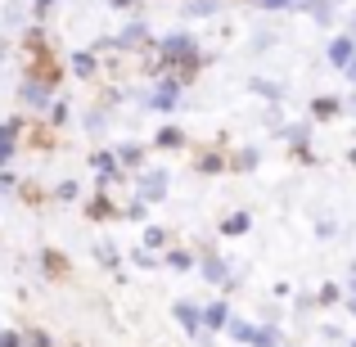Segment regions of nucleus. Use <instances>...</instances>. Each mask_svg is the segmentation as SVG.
I'll list each match as a JSON object with an SVG mask.
<instances>
[{
  "label": "nucleus",
  "instance_id": "obj_13",
  "mask_svg": "<svg viewBox=\"0 0 356 347\" xmlns=\"http://www.w3.org/2000/svg\"><path fill=\"white\" fill-rule=\"evenodd\" d=\"M108 9H136V0H104Z\"/></svg>",
  "mask_w": 356,
  "mask_h": 347
},
{
  "label": "nucleus",
  "instance_id": "obj_5",
  "mask_svg": "<svg viewBox=\"0 0 356 347\" xmlns=\"http://www.w3.org/2000/svg\"><path fill=\"white\" fill-rule=\"evenodd\" d=\"M339 108H343L339 99H330V95H325V99H316V104H312V113H316V118H339Z\"/></svg>",
  "mask_w": 356,
  "mask_h": 347
},
{
  "label": "nucleus",
  "instance_id": "obj_14",
  "mask_svg": "<svg viewBox=\"0 0 356 347\" xmlns=\"http://www.w3.org/2000/svg\"><path fill=\"white\" fill-rule=\"evenodd\" d=\"M348 36H352V41H356V14L348 18Z\"/></svg>",
  "mask_w": 356,
  "mask_h": 347
},
{
  "label": "nucleus",
  "instance_id": "obj_1",
  "mask_svg": "<svg viewBox=\"0 0 356 347\" xmlns=\"http://www.w3.org/2000/svg\"><path fill=\"white\" fill-rule=\"evenodd\" d=\"M325 54H330V63H334V68H348V63L356 59V41H352L348 32H343V36H334V41L325 45Z\"/></svg>",
  "mask_w": 356,
  "mask_h": 347
},
{
  "label": "nucleus",
  "instance_id": "obj_6",
  "mask_svg": "<svg viewBox=\"0 0 356 347\" xmlns=\"http://www.w3.org/2000/svg\"><path fill=\"white\" fill-rule=\"evenodd\" d=\"M221 9V0H190V14L194 18H212Z\"/></svg>",
  "mask_w": 356,
  "mask_h": 347
},
{
  "label": "nucleus",
  "instance_id": "obj_3",
  "mask_svg": "<svg viewBox=\"0 0 356 347\" xmlns=\"http://www.w3.org/2000/svg\"><path fill=\"white\" fill-rule=\"evenodd\" d=\"M68 68L77 72V77H95V54H90V50H77L68 59Z\"/></svg>",
  "mask_w": 356,
  "mask_h": 347
},
{
  "label": "nucleus",
  "instance_id": "obj_8",
  "mask_svg": "<svg viewBox=\"0 0 356 347\" xmlns=\"http://www.w3.org/2000/svg\"><path fill=\"white\" fill-rule=\"evenodd\" d=\"M252 5H257V9H266V14H280V9L289 14V9H293V0H252Z\"/></svg>",
  "mask_w": 356,
  "mask_h": 347
},
{
  "label": "nucleus",
  "instance_id": "obj_7",
  "mask_svg": "<svg viewBox=\"0 0 356 347\" xmlns=\"http://www.w3.org/2000/svg\"><path fill=\"white\" fill-rule=\"evenodd\" d=\"M248 226H252V221H248V212H235V217H226V226H221V230H226V234H243Z\"/></svg>",
  "mask_w": 356,
  "mask_h": 347
},
{
  "label": "nucleus",
  "instance_id": "obj_11",
  "mask_svg": "<svg viewBox=\"0 0 356 347\" xmlns=\"http://www.w3.org/2000/svg\"><path fill=\"white\" fill-rule=\"evenodd\" d=\"M118 158H122L127 167H136V163H140V149H136V145H122V149H118Z\"/></svg>",
  "mask_w": 356,
  "mask_h": 347
},
{
  "label": "nucleus",
  "instance_id": "obj_4",
  "mask_svg": "<svg viewBox=\"0 0 356 347\" xmlns=\"http://www.w3.org/2000/svg\"><path fill=\"white\" fill-rule=\"evenodd\" d=\"M163 185H167L163 172H149L145 181H140V190H145V199H163Z\"/></svg>",
  "mask_w": 356,
  "mask_h": 347
},
{
  "label": "nucleus",
  "instance_id": "obj_15",
  "mask_svg": "<svg viewBox=\"0 0 356 347\" xmlns=\"http://www.w3.org/2000/svg\"><path fill=\"white\" fill-rule=\"evenodd\" d=\"M343 72H348V81H356V59L348 63V68H343Z\"/></svg>",
  "mask_w": 356,
  "mask_h": 347
},
{
  "label": "nucleus",
  "instance_id": "obj_2",
  "mask_svg": "<svg viewBox=\"0 0 356 347\" xmlns=\"http://www.w3.org/2000/svg\"><path fill=\"white\" fill-rule=\"evenodd\" d=\"M118 45H122V50H145V45H149V27L145 23H127L122 36H118Z\"/></svg>",
  "mask_w": 356,
  "mask_h": 347
},
{
  "label": "nucleus",
  "instance_id": "obj_16",
  "mask_svg": "<svg viewBox=\"0 0 356 347\" xmlns=\"http://www.w3.org/2000/svg\"><path fill=\"white\" fill-rule=\"evenodd\" d=\"M248 5H252V0H248Z\"/></svg>",
  "mask_w": 356,
  "mask_h": 347
},
{
  "label": "nucleus",
  "instance_id": "obj_12",
  "mask_svg": "<svg viewBox=\"0 0 356 347\" xmlns=\"http://www.w3.org/2000/svg\"><path fill=\"white\" fill-rule=\"evenodd\" d=\"M167 261H172L176 271H185V266H190V252H181V248H176V252H167Z\"/></svg>",
  "mask_w": 356,
  "mask_h": 347
},
{
  "label": "nucleus",
  "instance_id": "obj_10",
  "mask_svg": "<svg viewBox=\"0 0 356 347\" xmlns=\"http://www.w3.org/2000/svg\"><path fill=\"white\" fill-rule=\"evenodd\" d=\"M59 0H32V18H50Z\"/></svg>",
  "mask_w": 356,
  "mask_h": 347
},
{
  "label": "nucleus",
  "instance_id": "obj_9",
  "mask_svg": "<svg viewBox=\"0 0 356 347\" xmlns=\"http://www.w3.org/2000/svg\"><path fill=\"white\" fill-rule=\"evenodd\" d=\"M158 145H163V149H176V145H181V131H176V127H163V131H158Z\"/></svg>",
  "mask_w": 356,
  "mask_h": 347
}]
</instances>
